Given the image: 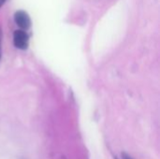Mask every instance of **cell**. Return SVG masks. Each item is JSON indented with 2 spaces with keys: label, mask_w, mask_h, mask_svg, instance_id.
Here are the masks:
<instances>
[{
  "label": "cell",
  "mask_w": 160,
  "mask_h": 159,
  "mask_svg": "<svg viewBox=\"0 0 160 159\" xmlns=\"http://www.w3.org/2000/svg\"><path fill=\"white\" fill-rule=\"evenodd\" d=\"M14 46L20 50H26L29 44V36L23 30H16L13 34Z\"/></svg>",
  "instance_id": "cell-1"
},
{
  "label": "cell",
  "mask_w": 160,
  "mask_h": 159,
  "mask_svg": "<svg viewBox=\"0 0 160 159\" xmlns=\"http://www.w3.org/2000/svg\"><path fill=\"white\" fill-rule=\"evenodd\" d=\"M14 21L22 30H27L31 26V19L24 10H17L14 14Z\"/></svg>",
  "instance_id": "cell-2"
},
{
  "label": "cell",
  "mask_w": 160,
  "mask_h": 159,
  "mask_svg": "<svg viewBox=\"0 0 160 159\" xmlns=\"http://www.w3.org/2000/svg\"><path fill=\"white\" fill-rule=\"evenodd\" d=\"M122 159H133L129 155H128L127 153H122Z\"/></svg>",
  "instance_id": "cell-3"
},
{
  "label": "cell",
  "mask_w": 160,
  "mask_h": 159,
  "mask_svg": "<svg viewBox=\"0 0 160 159\" xmlns=\"http://www.w3.org/2000/svg\"><path fill=\"white\" fill-rule=\"evenodd\" d=\"M2 36H3V33H2V29H1V26H0V45H1V40H2ZM1 47V46H0Z\"/></svg>",
  "instance_id": "cell-4"
},
{
  "label": "cell",
  "mask_w": 160,
  "mask_h": 159,
  "mask_svg": "<svg viewBox=\"0 0 160 159\" xmlns=\"http://www.w3.org/2000/svg\"><path fill=\"white\" fill-rule=\"evenodd\" d=\"M6 1H7V0H0V7L5 4V2H6Z\"/></svg>",
  "instance_id": "cell-5"
},
{
  "label": "cell",
  "mask_w": 160,
  "mask_h": 159,
  "mask_svg": "<svg viewBox=\"0 0 160 159\" xmlns=\"http://www.w3.org/2000/svg\"><path fill=\"white\" fill-rule=\"evenodd\" d=\"M0 58H1V47H0Z\"/></svg>",
  "instance_id": "cell-6"
},
{
  "label": "cell",
  "mask_w": 160,
  "mask_h": 159,
  "mask_svg": "<svg viewBox=\"0 0 160 159\" xmlns=\"http://www.w3.org/2000/svg\"><path fill=\"white\" fill-rule=\"evenodd\" d=\"M61 159H67V158H66V157H62V158Z\"/></svg>",
  "instance_id": "cell-7"
},
{
  "label": "cell",
  "mask_w": 160,
  "mask_h": 159,
  "mask_svg": "<svg viewBox=\"0 0 160 159\" xmlns=\"http://www.w3.org/2000/svg\"><path fill=\"white\" fill-rule=\"evenodd\" d=\"M114 159H118V158H117V157H114Z\"/></svg>",
  "instance_id": "cell-8"
}]
</instances>
